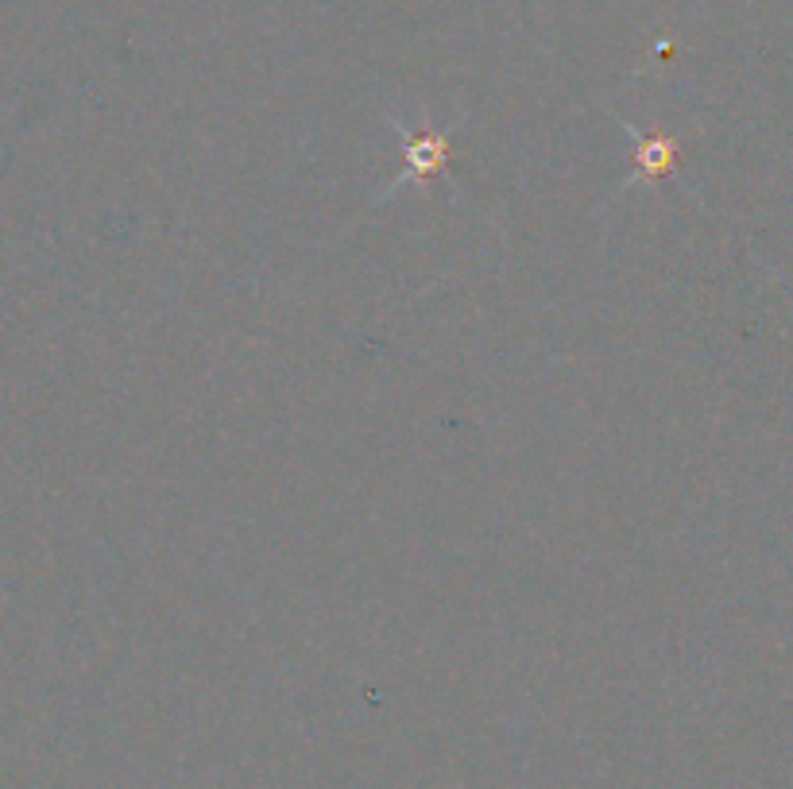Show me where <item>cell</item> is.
Returning <instances> with one entry per match:
<instances>
[{
    "mask_svg": "<svg viewBox=\"0 0 793 789\" xmlns=\"http://www.w3.org/2000/svg\"><path fill=\"white\" fill-rule=\"evenodd\" d=\"M441 163H445V140L441 136H411V167L418 175H438Z\"/></svg>",
    "mask_w": 793,
    "mask_h": 789,
    "instance_id": "obj_1",
    "label": "cell"
}]
</instances>
